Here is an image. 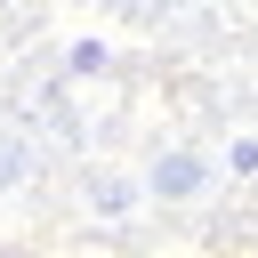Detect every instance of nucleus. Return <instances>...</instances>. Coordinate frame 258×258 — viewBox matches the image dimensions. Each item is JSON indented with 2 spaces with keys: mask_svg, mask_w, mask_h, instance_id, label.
Instances as JSON below:
<instances>
[{
  "mask_svg": "<svg viewBox=\"0 0 258 258\" xmlns=\"http://www.w3.org/2000/svg\"><path fill=\"white\" fill-rule=\"evenodd\" d=\"M64 73H73V81H97V73H105V40H73V48H64Z\"/></svg>",
  "mask_w": 258,
  "mask_h": 258,
  "instance_id": "nucleus-2",
  "label": "nucleus"
},
{
  "mask_svg": "<svg viewBox=\"0 0 258 258\" xmlns=\"http://www.w3.org/2000/svg\"><path fill=\"white\" fill-rule=\"evenodd\" d=\"M129 8H161V0H129Z\"/></svg>",
  "mask_w": 258,
  "mask_h": 258,
  "instance_id": "nucleus-4",
  "label": "nucleus"
},
{
  "mask_svg": "<svg viewBox=\"0 0 258 258\" xmlns=\"http://www.w3.org/2000/svg\"><path fill=\"white\" fill-rule=\"evenodd\" d=\"M145 185H153V194H169V202H185V194H202V185H210V161H202V153H185V145H169V153L153 161V177H145Z\"/></svg>",
  "mask_w": 258,
  "mask_h": 258,
  "instance_id": "nucleus-1",
  "label": "nucleus"
},
{
  "mask_svg": "<svg viewBox=\"0 0 258 258\" xmlns=\"http://www.w3.org/2000/svg\"><path fill=\"white\" fill-rule=\"evenodd\" d=\"M226 169H234V177H258V137H234V153H226Z\"/></svg>",
  "mask_w": 258,
  "mask_h": 258,
  "instance_id": "nucleus-3",
  "label": "nucleus"
}]
</instances>
